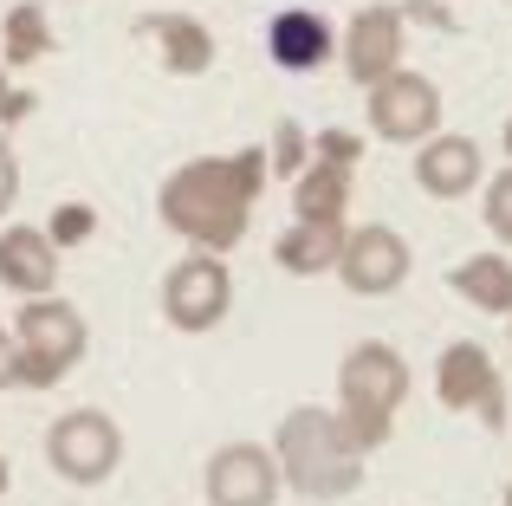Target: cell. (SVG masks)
Masks as SVG:
<instances>
[{"mask_svg":"<svg viewBox=\"0 0 512 506\" xmlns=\"http://www.w3.org/2000/svg\"><path fill=\"white\" fill-rule=\"evenodd\" d=\"M266 189V150L247 143V150L227 156H188L163 176L156 189V215L175 241L201 247V253H234L253 228V202Z\"/></svg>","mask_w":512,"mask_h":506,"instance_id":"6da1fadb","label":"cell"},{"mask_svg":"<svg viewBox=\"0 0 512 506\" xmlns=\"http://www.w3.org/2000/svg\"><path fill=\"white\" fill-rule=\"evenodd\" d=\"M273 461H279V481L286 494L299 500H350L363 487V448L350 442L344 416L338 409H318V403H299L279 416L273 429Z\"/></svg>","mask_w":512,"mask_h":506,"instance_id":"7a4b0ae2","label":"cell"},{"mask_svg":"<svg viewBox=\"0 0 512 506\" xmlns=\"http://www.w3.org/2000/svg\"><path fill=\"white\" fill-rule=\"evenodd\" d=\"M409 390H415V370H409V357H402L396 344L363 338V344L344 351V364H338V416H344L350 442H357L363 455H376V448L396 435V409L409 403Z\"/></svg>","mask_w":512,"mask_h":506,"instance_id":"3957f363","label":"cell"},{"mask_svg":"<svg viewBox=\"0 0 512 506\" xmlns=\"http://www.w3.org/2000/svg\"><path fill=\"white\" fill-rule=\"evenodd\" d=\"M13 390H52L65 383L91 351V325L72 299L59 292H39V299H20L13 312Z\"/></svg>","mask_w":512,"mask_h":506,"instance_id":"277c9868","label":"cell"},{"mask_svg":"<svg viewBox=\"0 0 512 506\" xmlns=\"http://www.w3.org/2000/svg\"><path fill=\"white\" fill-rule=\"evenodd\" d=\"M46 468L65 487H104L124 468V429L104 409H65L46 429Z\"/></svg>","mask_w":512,"mask_h":506,"instance_id":"5b68a950","label":"cell"},{"mask_svg":"<svg viewBox=\"0 0 512 506\" xmlns=\"http://www.w3.org/2000/svg\"><path fill=\"white\" fill-rule=\"evenodd\" d=\"M409 273H415V253L402 241V228H389V221H350L344 228L331 279L350 299H389V292L409 286Z\"/></svg>","mask_w":512,"mask_h":506,"instance_id":"8992f818","label":"cell"},{"mask_svg":"<svg viewBox=\"0 0 512 506\" xmlns=\"http://www.w3.org/2000/svg\"><path fill=\"white\" fill-rule=\"evenodd\" d=\"M363 117H370V137L376 143H402V150H415V143H428L441 130V85L428 72H409V65H396L389 78H376L370 91H363Z\"/></svg>","mask_w":512,"mask_h":506,"instance_id":"52a82bcc","label":"cell"},{"mask_svg":"<svg viewBox=\"0 0 512 506\" xmlns=\"http://www.w3.org/2000/svg\"><path fill=\"white\" fill-rule=\"evenodd\" d=\"M234 312V273H227V253H201L188 247V260H175L163 273V318L182 338H201L221 318Z\"/></svg>","mask_w":512,"mask_h":506,"instance_id":"ba28073f","label":"cell"},{"mask_svg":"<svg viewBox=\"0 0 512 506\" xmlns=\"http://www.w3.org/2000/svg\"><path fill=\"white\" fill-rule=\"evenodd\" d=\"M435 403L454 409V416H480V429H493V435L506 429V377L487 344L454 338L435 357Z\"/></svg>","mask_w":512,"mask_h":506,"instance_id":"9c48e42d","label":"cell"},{"mask_svg":"<svg viewBox=\"0 0 512 506\" xmlns=\"http://www.w3.org/2000/svg\"><path fill=\"white\" fill-rule=\"evenodd\" d=\"M338 65H344V78L357 91H370L376 78H389L396 65H409V20H402V7L370 0V7L350 13L344 33H338Z\"/></svg>","mask_w":512,"mask_h":506,"instance_id":"30bf717a","label":"cell"},{"mask_svg":"<svg viewBox=\"0 0 512 506\" xmlns=\"http://www.w3.org/2000/svg\"><path fill=\"white\" fill-rule=\"evenodd\" d=\"M201 494L208 506H279L286 481L266 442H221L201 468Z\"/></svg>","mask_w":512,"mask_h":506,"instance_id":"8fae6325","label":"cell"},{"mask_svg":"<svg viewBox=\"0 0 512 506\" xmlns=\"http://www.w3.org/2000/svg\"><path fill=\"white\" fill-rule=\"evenodd\" d=\"M480 182H487V150L474 137L435 130L428 143H415V189L428 202H467Z\"/></svg>","mask_w":512,"mask_h":506,"instance_id":"7c38bea8","label":"cell"},{"mask_svg":"<svg viewBox=\"0 0 512 506\" xmlns=\"http://www.w3.org/2000/svg\"><path fill=\"white\" fill-rule=\"evenodd\" d=\"M266 59H273L279 72L305 78V72L338 59V26L318 7H279L273 20H266Z\"/></svg>","mask_w":512,"mask_h":506,"instance_id":"4fadbf2b","label":"cell"},{"mask_svg":"<svg viewBox=\"0 0 512 506\" xmlns=\"http://www.w3.org/2000/svg\"><path fill=\"white\" fill-rule=\"evenodd\" d=\"M59 247L46 241V228H33V221H7L0 228V286L13 292V299H39V292L59 286Z\"/></svg>","mask_w":512,"mask_h":506,"instance_id":"5bb4252c","label":"cell"},{"mask_svg":"<svg viewBox=\"0 0 512 506\" xmlns=\"http://www.w3.org/2000/svg\"><path fill=\"white\" fill-rule=\"evenodd\" d=\"M137 33L156 39V59H163L169 78H201V72H214V26L195 20V13H143Z\"/></svg>","mask_w":512,"mask_h":506,"instance_id":"9a60e30c","label":"cell"},{"mask_svg":"<svg viewBox=\"0 0 512 506\" xmlns=\"http://www.w3.org/2000/svg\"><path fill=\"white\" fill-rule=\"evenodd\" d=\"M448 286L461 292L474 312L506 318V312H512V260H506V247H487V253H467V260H454V266H448Z\"/></svg>","mask_w":512,"mask_h":506,"instance_id":"2e32d148","label":"cell"},{"mask_svg":"<svg viewBox=\"0 0 512 506\" xmlns=\"http://www.w3.org/2000/svg\"><path fill=\"white\" fill-rule=\"evenodd\" d=\"M344 228H350V221H292V228L273 241V260L286 266L292 279H325L331 266H338Z\"/></svg>","mask_w":512,"mask_h":506,"instance_id":"e0dca14e","label":"cell"},{"mask_svg":"<svg viewBox=\"0 0 512 506\" xmlns=\"http://www.w3.org/2000/svg\"><path fill=\"white\" fill-rule=\"evenodd\" d=\"M350 176L344 163H305L292 176V221H350Z\"/></svg>","mask_w":512,"mask_h":506,"instance_id":"ac0fdd59","label":"cell"},{"mask_svg":"<svg viewBox=\"0 0 512 506\" xmlns=\"http://www.w3.org/2000/svg\"><path fill=\"white\" fill-rule=\"evenodd\" d=\"M0 52H7L0 65H39L46 52H59L52 20H46V7H39V0H20V7L0 20Z\"/></svg>","mask_w":512,"mask_h":506,"instance_id":"d6986e66","label":"cell"},{"mask_svg":"<svg viewBox=\"0 0 512 506\" xmlns=\"http://www.w3.org/2000/svg\"><path fill=\"white\" fill-rule=\"evenodd\" d=\"M312 163V130L299 124V117H279V130H273V143H266V176H299V169Z\"/></svg>","mask_w":512,"mask_h":506,"instance_id":"ffe728a7","label":"cell"},{"mask_svg":"<svg viewBox=\"0 0 512 506\" xmlns=\"http://www.w3.org/2000/svg\"><path fill=\"white\" fill-rule=\"evenodd\" d=\"M480 221H487V234L512 253V163L480 182Z\"/></svg>","mask_w":512,"mask_h":506,"instance_id":"44dd1931","label":"cell"},{"mask_svg":"<svg viewBox=\"0 0 512 506\" xmlns=\"http://www.w3.org/2000/svg\"><path fill=\"white\" fill-rule=\"evenodd\" d=\"M91 234H98V208L91 202H65V208H52V221H46V241L52 247H85Z\"/></svg>","mask_w":512,"mask_h":506,"instance_id":"7402d4cb","label":"cell"},{"mask_svg":"<svg viewBox=\"0 0 512 506\" xmlns=\"http://www.w3.org/2000/svg\"><path fill=\"white\" fill-rule=\"evenodd\" d=\"M312 156H318V163H344V169H357L363 137H357V130H318V137H312Z\"/></svg>","mask_w":512,"mask_h":506,"instance_id":"603a6c76","label":"cell"},{"mask_svg":"<svg viewBox=\"0 0 512 506\" xmlns=\"http://www.w3.org/2000/svg\"><path fill=\"white\" fill-rule=\"evenodd\" d=\"M13 202H20V156H13V143L0 137V221H7Z\"/></svg>","mask_w":512,"mask_h":506,"instance_id":"cb8c5ba5","label":"cell"},{"mask_svg":"<svg viewBox=\"0 0 512 506\" xmlns=\"http://www.w3.org/2000/svg\"><path fill=\"white\" fill-rule=\"evenodd\" d=\"M33 91H7V98H0V124H20V117H33Z\"/></svg>","mask_w":512,"mask_h":506,"instance_id":"d4e9b609","label":"cell"},{"mask_svg":"<svg viewBox=\"0 0 512 506\" xmlns=\"http://www.w3.org/2000/svg\"><path fill=\"white\" fill-rule=\"evenodd\" d=\"M13 351H20V344H13V331L0 325V390H13Z\"/></svg>","mask_w":512,"mask_h":506,"instance_id":"484cf974","label":"cell"},{"mask_svg":"<svg viewBox=\"0 0 512 506\" xmlns=\"http://www.w3.org/2000/svg\"><path fill=\"white\" fill-rule=\"evenodd\" d=\"M7 487H13V468H7V455H0V500H7Z\"/></svg>","mask_w":512,"mask_h":506,"instance_id":"4316f807","label":"cell"},{"mask_svg":"<svg viewBox=\"0 0 512 506\" xmlns=\"http://www.w3.org/2000/svg\"><path fill=\"white\" fill-rule=\"evenodd\" d=\"M500 150H506V163H512V117H506V130H500Z\"/></svg>","mask_w":512,"mask_h":506,"instance_id":"83f0119b","label":"cell"},{"mask_svg":"<svg viewBox=\"0 0 512 506\" xmlns=\"http://www.w3.org/2000/svg\"><path fill=\"white\" fill-rule=\"evenodd\" d=\"M0 98H7V65H0Z\"/></svg>","mask_w":512,"mask_h":506,"instance_id":"f1b7e54d","label":"cell"},{"mask_svg":"<svg viewBox=\"0 0 512 506\" xmlns=\"http://www.w3.org/2000/svg\"><path fill=\"white\" fill-rule=\"evenodd\" d=\"M500 506H512V487H506V494H500Z\"/></svg>","mask_w":512,"mask_h":506,"instance_id":"f546056e","label":"cell"},{"mask_svg":"<svg viewBox=\"0 0 512 506\" xmlns=\"http://www.w3.org/2000/svg\"><path fill=\"white\" fill-rule=\"evenodd\" d=\"M506 338H512V312H506Z\"/></svg>","mask_w":512,"mask_h":506,"instance_id":"4dcf8cb0","label":"cell"}]
</instances>
